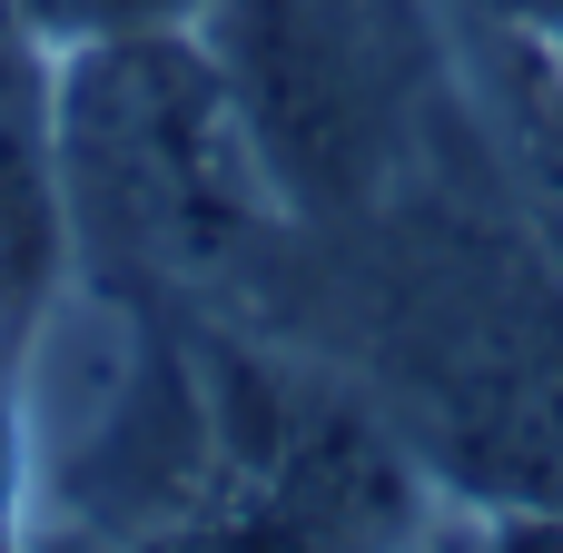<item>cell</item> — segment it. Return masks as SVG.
<instances>
[{"label": "cell", "instance_id": "cell-1", "mask_svg": "<svg viewBox=\"0 0 563 553\" xmlns=\"http://www.w3.org/2000/svg\"><path fill=\"white\" fill-rule=\"evenodd\" d=\"M49 119L79 267H99V297L218 287L287 228V198L208 30L49 49Z\"/></svg>", "mask_w": 563, "mask_h": 553}, {"label": "cell", "instance_id": "cell-3", "mask_svg": "<svg viewBox=\"0 0 563 553\" xmlns=\"http://www.w3.org/2000/svg\"><path fill=\"white\" fill-rule=\"evenodd\" d=\"M218 0H0V20L40 49H79V40H129V30H198Z\"/></svg>", "mask_w": 563, "mask_h": 553}, {"label": "cell", "instance_id": "cell-4", "mask_svg": "<svg viewBox=\"0 0 563 553\" xmlns=\"http://www.w3.org/2000/svg\"><path fill=\"white\" fill-rule=\"evenodd\" d=\"M426 553H563V505H475L426 524Z\"/></svg>", "mask_w": 563, "mask_h": 553}, {"label": "cell", "instance_id": "cell-5", "mask_svg": "<svg viewBox=\"0 0 563 553\" xmlns=\"http://www.w3.org/2000/svg\"><path fill=\"white\" fill-rule=\"evenodd\" d=\"M0 30H10V20H0Z\"/></svg>", "mask_w": 563, "mask_h": 553}, {"label": "cell", "instance_id": "cell-2", "mask_svg": "<svg viewBox=\"0 0 563 553\" xmlns=\"http://www.w3.org/2000/svg\"><path fill=\"white\" fill-rule=\"evenodd\" d=\"M198 30L238 79L287 218L356 208L406 158L426 99V40L406 30V0H218Z\"/></svg>", "mask_w": 563, "mask_h": 553}]
</instances>
